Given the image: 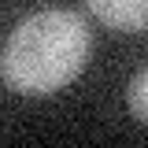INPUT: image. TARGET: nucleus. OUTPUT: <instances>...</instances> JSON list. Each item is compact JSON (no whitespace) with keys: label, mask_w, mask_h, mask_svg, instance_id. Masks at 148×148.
<instances>
[{"label":"nucleus","mask_w":148,"mask_h":148,"mask_svg":"<svg viewBox=\"0 0 148 148\" xmlns=\"http://www.w3.org/2000/svg\"><path fill=\"white\" fill-rule=\"evenodd\" d=\"M89 45V26L74 11H41L8 37L4 78L22 96L56 92L82 74Z\"/></svg>","instance_id":"nucleus-1"},{"label":"nucleus","mask_w":148,"mask_h":148,"mask_svg":"<svg viewBox=\"0 0 148 148\" xmlns=\"http://www.w3.org/2000/svg\"><path fill=\"white\" fill-rule=\"evenodd\" d=\"M85 4L111 30H145L148 26V0H85Z\"/></svg>","instance_id":"nucleus-2"},{"label":"nucleus","mask_w":148,"mask_h":148,"mask_svg":"<svg viewBox=\"0 0 148 148\" xmlns=\"http://www.w3.org/2000/svg\"><path fill=\"white\" fill-rule=\"evenodd\" d=\"M126 104H130V111H133V119L148 122V67L141 74H133L130 92H126Z\"/></svg>","instance_id":"nucleus-3"}]
</instances>
